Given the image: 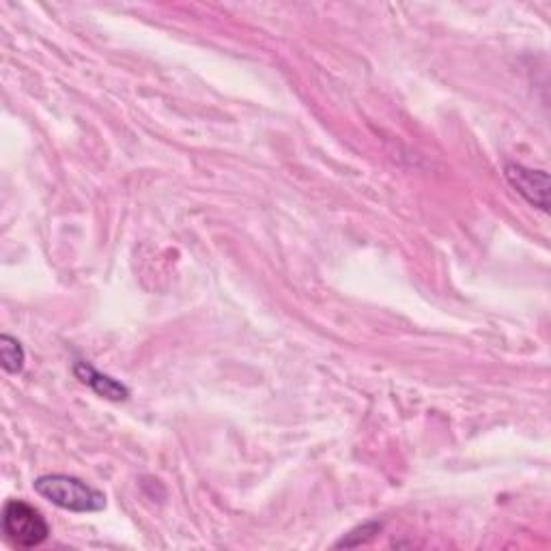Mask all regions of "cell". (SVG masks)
I'll use <instances>...</instances> for the list:
<instances>
[{"label":"cell","mask_w":551,"mask_h":551,"mask_svg":"<svg viewBox=\"0 0 551 551\" xmlns=\"http://www.w3.org/2000/svg\"><path fill=\"white\" fill-rule=\"evenodd\" d=\"M504 175L508 183L517 190V194L524 196V199L539 207L541 211H547L549 207V177L543 171H532L521 164H506Z\"/></svg>","instance_id":"3"},{"label":"cell","mask_w":551,"mask_h":551,"mask_svg":"<svg viewBox=\"0 0 551 551\" xmlns=\"http://www.w3.org/2000/svg\"><path fill=\"white\" fill-rule=\"evenodd\" d=\"M3 534L18 549H33L46 543L50 526L35 506L22 500H9L3 506Z\"/></svg>","instance_id":"2"},{"label":"cell","mask_w":551,"mask_h":551,"mask_svg":"<svg viewBox=\"0 0 551 551\" xmlns=\"http://www.w3.org/2000/svg\"><path fill=\"white\" fill-rule=\"evenodd\" d=\"M381 528H384V526H381L379 521H371V524H364V526H360L356 530H351L349 534H345L343 539L336 543V547H360L364 543L373 541L375 534L381 532Z\"/></svg>","instance_id":"6"},{"label":"cell","mask_w":551,"mask_h":551,"mask_svg":"<svg viewBox=\"0 0 551 551\" xmlns=\"http://www.w3.org/2000/svg\"><path fill=\"white\" fill-rule=\"evenodd\" d=\"M33 487L41 498L69 513H100L106 508L104 493L76 476L46 474L39 476Z\"/></svg>","instance_id":"1"},{"label":"cell","mask_w":551,"mask_h":551,"mask_svg":"<svg viewBox=\"0 0 551 551\" xmlns=\"http://www.w3.org/2000/svg\"><path fill=\"white\" fill-rule=\"evenodd\" d=\"M24 362H26V353L18 338H13L9 334L0 336V364H3L5 373L9 375L22 373Z\"/></svg>","instance_id":"5"},{"label":"cell","mask_w":551,"mask_h":551,"mask_svg":"<svg viewBox=\"0 0 551 551\" xmlns=\"http://www.w3.org/2000/svg\"><path fill=\"white\" fill-rule=\"evenodd\" d=\"M74 375L82 381L84 386H89L95 394H100L102 399L121 403V401H127V397H130V390H127L121 384V381L112 379L110 375H104L97 369H93L89 362H76L74 364Z\"/></svg>","instance_id":"4"}]
</instances>
